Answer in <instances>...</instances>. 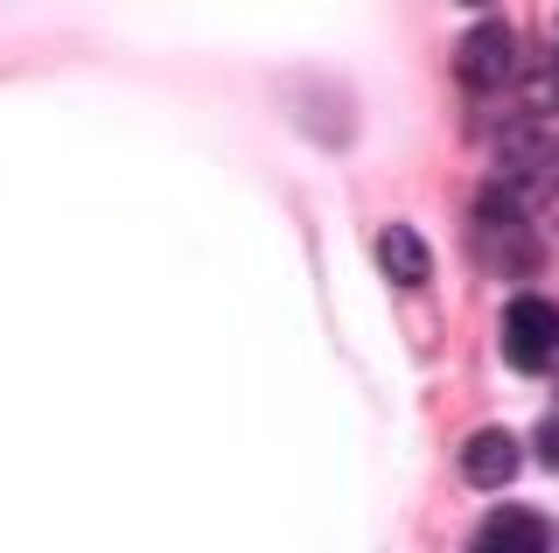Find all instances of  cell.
Wrapping results in <instances>:
<instances>
[{"label":"cell","mask_w":559,"mask_h":553,"mask_svg":"<svg viewBox=\"0 0 559 553\" xmlns=\"http://www.w3.org/2000/svg\"><path fill=\"white\" fill-rule=\"evenodd\" d=\"M552 43H559V36H552Z\"/></svg>","instance_id":"10"},{"label":"cell","mask_w":559,"mask_h":553,"mask_svg":"<svg viewBox=\"0 0 559 553\" xmlns=\"http://www.w3.org/2000/svg\"><path fill=\"white\" fill-rule=\"evenodd\" d=\"M503 189V197L518 203V211H532V203H546L559 189V141L538 127H511L497 141V176H489Z\"/></svg>","instance_id":"1"},{"label":"cell","mask_w":559,"mask_h":553,"mask_svg":"<svg viewBox=\"0 0 559 553\" xmlns=\"http://www.w3.org/2000/svg\"><path fill=\"white\" fill-rule=\"evenodd\" d=\"M462 476L476 483V491H497V483H511V476H518V442L503 435V427H483V435L462 448Z\"/></svg>","instance_id":"7"},{"label":"cell","mask_w":559,"mask_h":553,"mask_svg":"<svg viewBox=\"0 0 559 553\" xmlns=\"http://www.w3.org/2000/svg\"><path fill=\"white\" fill-rule=\"evenodd\" d=\"M378 267H384V281L419 287L433 273V252H427V238H419L413 224H384V232H378Z\"/></svg>","instance_id":"6"},{"label":"cell","mask_w":559,"mask_h":553,"mask_svg":"<svg viewBox=\"0 0 559 553\" xmlns=\"http://www.w3.org/2000/svg\"><path fill=\"white\" fill-rule=\"evenodd\" d=\"M503 357L518 372H552L559 365V308L538 295H518L503 308Z\"/></svg>","instance_id":"3"},{"label":"cell","mask_w":559,"mask_h":553,"mask_svg":"<svg viewBox=\"0 0 559 553\" xmlns=\"http://www.w3.org/2000/svg\"><path fill=\"white\" fill-rule=\"evenodd\" d=\"M552 378H559V365H552Z\"/></svg>","instance_id":"9"},{"label":"cell","mask_w":559,"mask_h":553,"mask_svg":"<svg viewBox=\"0 0 559 553\" xmlns=\"http://www.w3.org/2000/svg\"><path fill=\"white\" fill-rule=\"evenodd\" d=\"M476 252H483V267H497V273H532L538 267L532 224H524V211L497 183H483V197H476Z\"/></svg>","instance_id":"2"},{"label":"cell","mask_w":559,"mask_h":553,"mask_svg":"<svg viewBox=\"0 0 559 553\" xmlns=\"http://www.w3.org/2000/svg\"><path fill=\"white\" fill-rule=\"evenodd\" d=\"M476 553H552V526L538 511H524V505H503V511L483 518Z\"/></svg>","instance_id":"5"},{"label":"cell","mask_w":559,"mask_h":553,"mask_svg":"<svg viewBox=\"0 0 559 553\" xmlns=\"http://www.w3.org/2000/svg\"><path fill=\"white\" fill-rule=\"evenodd\" d=\"M538 456H546V470H559V407H552V421L538 427Z\"/></svg>","instance_id":"8"},{"label":"cell","mask_w":559,"mask_h":553,"mask_svg":"<svg viewBox=\"0 0 559 553\" xmlns=\"http://www.w3.org/2000/svg\"><path fill=\"white\" fill-rule=\"evenodd\" d=\"M511 63H518V49H511V28L503 22H476L462 36V49H454V78H462V92H476V98L503 92V84H511Z\"/></svg>","instance_id":"4"}]
</instances>
